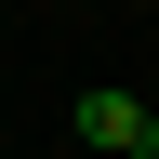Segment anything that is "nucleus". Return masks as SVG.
<instances>
[{"mask_svg": "<svg viewBox=\"0 0 159 159\" xmlns=\"http://www.w3.org/2000/svg\"><path fill=\"white\" fill-rule=\"evenodd\" d=\"M146 133H159V119L133 106V93H80V146H119V159H146Z\"/></svg>", "mask_w": 159, "mask_h": 159, "instance_id": "1", "label": "nucleus"}]
</instances>
